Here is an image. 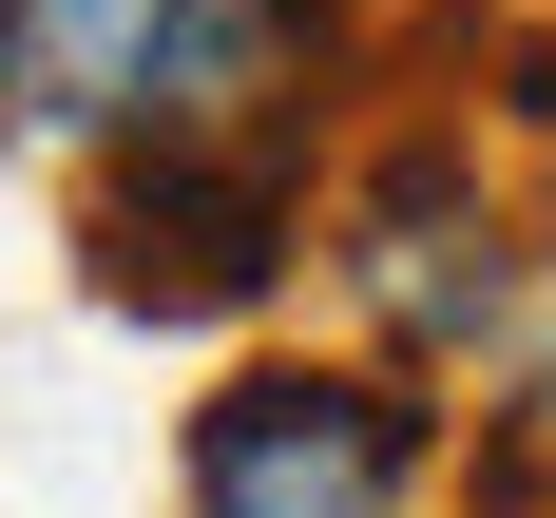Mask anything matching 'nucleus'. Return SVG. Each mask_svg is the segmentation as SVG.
I'll return each instance as SVG.
<instances>
[{"label":"nucleus","mask_w":556,"mask_h":518,"mask_svg":"<svg viewBox=\"0 0 556 518\" xmlns=\"http://www.w3.org/2000/svg\"><path fill=\"white\" fill-rule=\"evenodd\" d=\"M288 250H307V154H269V135H135L97 192V288L154 307V327L269 307Z\"/></svg>","instance_id":"7ed1b4c3"},{"label":"nucleus","mask_w":556,"mask_h":518,"mask_svg":"<svg viewBox=\"0 0 556 518\" xmlns=\"http://www.w3.org/2000/svg\"><path fill=\"white\" fill-rule=\"evenodd\" d=\"M192 0H0V135L20 154H135L173 97Z\"/></svg>","instance_id":"20e7f679"},{"label":"nucleus","mask_w":556,"mask_h":518,"mask_svg":"<svg viewBox=\"0 0 556 518\" xmlns=\"http://www.w3.org/2000/svg\"><path fill=\"white\" fill-rule=\"evenodd\" d=\"M422 384L403 365H230L192 403V518H422Z\"/></svg>","instance_id":"f257e3e1"},{"label":"nucleus","mask_w":556,"mask_h":518,"mask_svg":"<svg viewBox=\"0 0 556 518\" xmlns=\"http://www.w3.org/2000/svg\"><path fill=\"white\" fill-rule=\"evenodd\" d=\"M327 97H345V0H192L154 135H269V154H307Z\"/></svg>","instance_id":"39448f33"},{"label":"nucleus","mask_w":556,"mask_h":518,"mask_svg":"<svg viewBox=\"0 0 556 518\" xmlns=\"http://www.w3.org/2000/svg\"><path fill=\"white\" fill-rule=\"evenodd\" d=\"M327 250H345V307L384 327V365H403V384L518 327V212H500V173L460 154L442 115H422V135H384V154L345 173Z\"/></svg>","instance_id":"f03ea898"}]
</instances>
